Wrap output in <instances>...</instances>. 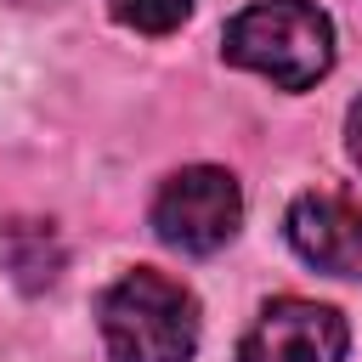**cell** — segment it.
I'll list each match as a JSON object with an SVG mask.
<instances>
[{"label":"cell","mask_w":362,"mask_h":362,"mask_svg":"<svg viewBox=\"0 0 362 362\" xmlns=\"http://www.w3.org/2000/svg\"><path fill=\"white\" fill-rule=\"evenodd\" d=\"M221 57L277 90H311L334 68V17L317 0H255L226 23Z\"/></svg>","instance_id":"6da1fadb"},{"label":"cell","mask_w":362,"mask_h":362,"mask_svg":"<svg viewBox=\"0 0 362 362\" xmlns=\"http://www.w3.org/2000/svg\"><path fill=\"white\" fill-rule=\"evenodd\" d=\"M96 322H102V345L113 362H192L198 328H204L198 294L153 266L124 272L102 294Z\"/></svg>","instance_id":"7a4b0ae2"},{"label":"cell","mask_w":362,"mask_h":362,"mask_svg":"<svg viewBox=\"0 0 362 362\" xmlns=\"http://www.w3.org/2000/svg\"><path fill=\"white\" fill-rule=\"evenodd\" d=\"M238 226H243V187L232 170L187 164V170L164 175V187L153 198V232L164 249L215 255L238 238Z\"/></svg>","instance_id":"3957f363"},{"label":"cell","mask_w":362,"mask_h":362,"mask_svg":"<svg viewBox=\"0 0 362 362\" xmlns=\"http://www.w3.org/2000/svg\"><path fill=\"white\" fill-rule=\"evenodd\" d=\"M345 345H351V328L334 305L277 294L243 328L238 362H345Z\"/></svg>","instance_id":"277c9868"},{"label":"cell","mask_w":362,"mask_h":362,"mask_svg":"<svg viewBox=\"0 0 362 362\" xmlns=\"http://www.w3.org/2000/svg\"><path fill=\"white\" fill-rule=\"evenodd\" d=\"M294 255L328 277H362V209L339 192H300L283 221Z\"/></svg>","instance_id":"5b68a950"},{"label":"cell","mask_w":362,"mask_h":362,"mask_svg":"<svg viewBox=\"0 0 362 362\" xmlns=\"http://www.w3.org/2000/svg\"><path fill=\"white\" fill-rule=\"evenodd\" d=\"M0 260H6V272L17 277V288L23 294H40V288H51L57 277H62V238H57V226L51 221H6L0 226Z\"/></svg>","instance_id":"8992f818"},{"label":"cell","mask_w":362,"mask_h":362,"mask_svg":"<svg viewBox=\"0 0 362 362\" xmlns=\"http://www.w3.org/2000/svg\"><path fill=\"white\" fill-rule=\"evenodd\" d=\"M107 11L136 34H175L192 17V0H107Z\"/></svg>","instance_id":"52a82bcc"},{"label":"cell","mask_w":362,"mask_h":362,"mask_svg":"<svg viewBox=\"0 0 362 362\" xmlns=\"http://www.w3.org/2000/svg\"><path fill=\"white\" fill-rule=\"evenodd\" d=\"M345 153H351V164L362 170V96H356L351 113H345Z\"/></svg>","instance_id":"ba28073f"},{"label":"cell","mask_w":362,"mask_h":362,"mask_svg":"<svg viewBox=\"0 0 362 362\" xmlns=\"http://www.w3.org/2000/svg\"><path fill=\"white\" fill-rule=\"evenodd\" d=\"M17 6H51V0H17Z\"/></svg>","instance_id":"9c48e42d"}]
</instances>
